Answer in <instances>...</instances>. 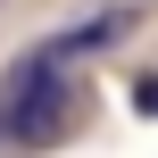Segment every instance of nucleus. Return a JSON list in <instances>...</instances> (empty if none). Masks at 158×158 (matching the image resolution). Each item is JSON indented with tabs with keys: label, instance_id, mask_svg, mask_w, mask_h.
I'll list each match as a JSON object with an SVG mask.
<instances>
[{
	"label": "nucleus",
	"instance_id": "1",
	"mask_svg": "<svg viewBox=\"0 0 158 158\" xmlns=\"http://www.w3.org/2000/svg\"><path fill=\"white\" fill-rule=\"evenodd\" d=\"M125 25H133V8H100V17H83V25H67V33H50V42H33V50L0 75V142H33V150L58 142L67 117H75V67L100 58V50H117Z\"/></svg>",
	"mask_w": 158,
	"mask_h": 158
},
{
	"label": "nucleus",
	"instance_id": "2",
	"mask_svg": "<svg viewBox=\"0 0 158 158\" xmlns=\"http://www.w3.org/2000/svg\"><path fill=\"white\" fill-rule=\"evenodd\" d=\"M133 92H142V117H158V75H150V83H133Z\"/></svg>",
	"mask_w": 158,
	"mask_h": 158
}]
</instances>
